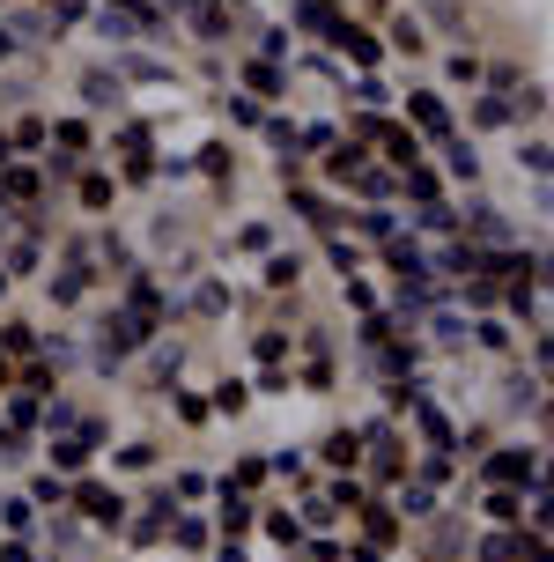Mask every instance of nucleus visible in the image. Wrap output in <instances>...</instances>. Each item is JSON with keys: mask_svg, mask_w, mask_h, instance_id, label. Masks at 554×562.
Returning <instances> with one entry per match:
<instances>
[{"mask_svg": "<svg viewBox=\"0 0 554 562\" xmlns=\"http://www.w3.org/2000/svg\"><path fill=\"white\" fill-rule=\"evenodd\" d=\"M451 82H481V60H473V52H451Z\"/></svg>", "mask_w": 554, "mask_h": 562, "instance_id": "40", "label": "nucleus"}, {"mask_svg": "<svg viewBox=\"0 0 554 562\" xmlns=\"http://www.w3.org/2000/svg\"><path fill=\"white\" fill-rule=\"evenodd\" d=\"M362 533H370V548H399V518H392V503H370V496H362Z\"/></svg>", "mask_w": 554, "mask_h": 562, "instance_id": "6", "label": "nucleus"}, {"mask_svg": "<svg viewBox=\"0 0 554 562\" xmlns=\"http://www.w3.org/2000/svg\"><path fill=\"white\" fill-rule=\"evenodd\" d=\"M45 141H60L67 156H82V148H89V126H82V119H60V126H45Z\"/></svg>", "mask_w": 554, "mask_h": 562, "instance_id": "22", "label": "nucleus"}, {"mask_svg": "<svg viewBox=\"0 0 554 562\" xmlns=\"http://www.w3.org/2000/svg\"><path fill=\"white\" fill-rule=\"evenodd\" d=\"M355 163H370V141H355V134H348V141H333V156H326V178H348Z\"/></svg>", "mask_w": 554, "mask_h": 562, "instance_id": "10", "label": "nucleus"}, {"mask_svg": "<svg viewBox=\"0 0 554 562\" xmlns=\"http://www.w3.org/2000/svg\"><path fill=\"white\" fill-rule=\"evenodd\" d=\"M67 503L89 518V526H104V533H119V526H126V496H119V489H104V481H74Z\"/></svg>", "mask_w": 554, "mask_h": 562, "instance_id": "2", "label": "nucleus"}, {"mask_svg": "<svg viewBox=\"0 0 554 562\" xmlns=\"http://www.w3.org/2000/svg\"><path fill=\"white\" fill-rule=\"evenodd\" d=\"M237 245H244V252H266V245H274V230H266V222H244Z\"/></svg>", "mask_w": 554, "mask_h": 562, "instance_id": "36", "label": "nucleus"}, {"mask_svg": "<svg viewBox=\"0 0 554 562\" xmlns=\"http://www.w3.org/2000/svg\"><path fill=\"white\" fill-rule=\"evenodd\" d=\"M30 503H37V511H60V503H67V481H60V474H37V481H30Z\"/></svg>", "mask_w": 554, "mask_h": 562, "instance_id": "20", "label": "nucleus"}, {"mask_svg": "<svg viewBox=\"0 0 554 562\" xmlns=\"http://www.w3.org/2000/svg\"><path fill=\"white\" fill-rule=\"evenodd\" d=\"M333 23H340L333 0H296V30H333Z\"/></svg>", "mask_w": 554, "mask_h": 562, "instance_id": "13", "label": "nucleus"}, {"mask_svg": "<svg viewBox=\"0 0 554 562\" xmlns=\"http://www.w3.org/2000/svg\"><path fill=\"white\" fill-rule=\"evenodd\" d=\"M355 104L377 111V104H385V82H377V74H362V82H355Z\"/></svg>", "mask_w": 554, "mask_h": 562, "instance_id": "35", "label": "nucleus"}, {"mask_svg": "<svg viewBox=\"0 0 554 562\" xmlns=\"http://www.w3.org/2000/svg\"><path fill=\"white\" fill-rule=\"evenodd\" d=\"M200 311H207V318L229 311V289H222V281H207V289H200Z\"/></svg>", "mask_w": 554, "mask_h": 562, "instance_id": "41", "label": "nucleus"}, {"mask_svg": "<svg viewBox=\"0 0 554 562\" xmlns=\"http://www.w3.org/2000/svg\"><path fill=\"white\" fill-rule=\"evenodd\" d=\"M119 466H126V474H148V466H156V444H126Z\"/></svg>", "mask_w": 554, "mask_h": 562, "instance_id": "32", "label": "nucleus"}, {"mask_svg": "<svg viewBox=\"0 0 554 562\" xmlns=\"http://www.w3.org/2000/svg\"><path fill=\"white\" fill-rule=\"evenodd\" d=\"M266 533H274L281 548H303V518H289V511H266Z\"/></svg>", "mask_w": 554, "mask_h": 562, "instance_id": "25", "label": "nucleus"}, {"mask_svg": "<svg viewBox=\"0 0 554 562\" xmlns=\"http://www.w3.org/2000/svg\"><path fill=\"white\" fill-rule=\"evenodd\" d=\"M74 422H82V407H74V400H52L45 407V429H74Z\"/></svg>", "mask_w": 554, "mask_h": 562, "instance_id": "34", "label": "nucleus"}, {"mask_svg": "<svg viewBox=\"0 0 554 562\" xmlns=\"http://www.w3.org/2000/svg\"><path fill=\"white\" fill-rule=\"evenodd\" d=\"M252 355H259V363H289V333H281V326H266L259 341H252Z\"/></svg>", "mask_w": 554, "mask_h": 562, "instance_id": "23", "label": "nucleus"}, {"mask_svg": "<svg viewBox=\"0 0 554 562\" xmlns=\"http://www.w3.org/2000/svg\"><path fill=\"white\" fill-rule=\"evenodd\" d=\"M451 555H458V518H436V526H429V562H451Z\"/></svg>", "mask_w": 554, "mask_h": 562, "instance_id": "12", "label": "nucleus"}, {"mask_svg": "<svg viewBox=\"0 0 554 562\" xmlns=\"http://www.w3.org/2000/svg\"><path fill=\"white\" fill-rule=\"evenodd\" d=\"M45 452H52V466H60V474H82V466H89V444L67 437V429H60V437H45Z\"/></svg>", "mask_w": 554, "mask_h": 562, "instance_id": "8", "label": "nucleus"}, {"mask_svg": "<svg viewBox=\"0 0 554 562\" xmlns=\"http://www.w3.org/2000/svg\"><path fill=\"white\" fill-rule=\"evenodd\" d=\"M266 481V459H237V474H229V489H259Z\"/></svg>", "mask_w": 554, "mask_h": 562, "instance_id": "33", "label": "nucleus"}, {"mask_svg": "<svg viewBox=\"0 0 554 562\" xmlns=\"http://www.w3.org/2000/svg\"><path fill=\"white\" fill-rule=\"evenodd\" d=\"M429 341H436V348H458V341H473V326H466L458 311H429Z\"/></svg>", "mask_w": 554, "mask_h": 562, "instance_id": "9", "label": "nucleus"}, {"mask_svg": "<svg viewBox=\"0 0 554 562\" xmlns=\"http://www.w3.org/2000/svg\"><path fill=\"white\" fill-rule=\"evenodd\" d=\"M200 171H207V178H222V171H229V148H222V141H207V148H200Z\"/></svg>", "mask_w": 554, "mask_h": 562, "instance_id": "37", "label": "nucleus"}, {"mask_svg": "<svg viewBox=\"0 0 554 562\" xmlns=\"http://www.w3.org/2000/svg\"><path fill=\"white\" fill-rule=\"evenodd\" d=\"M407 119H414V134H436V141L451 134V111H444V97H429V89L407 97Z\"/></svg>", "mask_w": 554, "mask_h": 562, "instance_id": "5", "label": "nucleus"}, {"mask_svg": "<svg viewBox=\"0 0 554 562\" xmlns=\"http://www.w3.org/2000/svg\"><path fill=\"white\" fill-rule=\"evenodd\" d=\"M215 407H222V415H244V407H252V385H244V378H222V385H215Z\"/></svg>", "mask_w": 554, "mask_h": 562, "instance_id": "21", "label": "nucleus"}, {"mask_svg": "<svg viewBox=\"0 0 554 562\" xmlns=\"http://www.w3.org/2000/svg\"><path fill=\"white\" fill-rule=\"evenodd\" d=\"M15 385V363H8V355H0V392H8Z\"/></svg>", "mask_w": 554, "mask_h": 562, "instance_id": "42", "label": "nucleus"}, {"mask_svg": "<svg viewBox=\"0 0 554 562\" xmlns=\"http://www.w3.org/2000/svg\"><path fill=\"white\" fill-rule=\"evenodd\" d=\"M518 163H525V171H532V178H547V141H540V134H532V141H525V156H518Z\"/></svg>", "mask_w": 554, "mask_h": 562, "instance_id": "38", "label": "nucleus"}, {"mask_svg": "<svg viewBox=\"0 0 554 562\" xmlns=\"http://www.w3.org/2000/svg\"><path fill=\"white\" fill-rule=\"evenodd\" d=\"M8 422H15V429L37 422V400H30V392H15V400H8Z\"/></svg>", "mask_w": 554, "mask_h": 562, "instance_id": "39", "label": "nucleus"}, {"mask_svg": "<svg viewBox=\"0 0 554 562\" xmlns=\"http://www.w3.org/2000/svg\"><path fill=\"white\" fill-rule=\"evenodd\" d=\"M30 518H37L30 496H8V503H0V526H8V533H30Z\"/></svg>", "mask_w": 554, "mask_h": 562, "instance_id": "24", "label": "nucleus"}, {"mask_svg": "<svg viewBox=\"0 0 554 562\" xmlns=\"http://www.w3.org/2000/svg\"><path fill=\"white\" fill-rule=\"evenodd\" d=\"M488 518H495V526H518V518H525V496H518V489H488Z\"/></svg>", "mask_w": 554, "mask_h": 562, "instance_id": "15", "label": "nucleus"}, {"mask_svg": "<svg viewBox=\"0 0 554 562\" xmlns=\"http://www.w3.org/2000/svg\"><path fill=\"white\" fill-rule=\"evenodd\" d=\"M488 481H495V489H532V481H540V452H525V444L488 452Z\"/></svg>", "mask_w": 554, "mask_h": 562, "instance_id": "3", "label": "nucleus"}, {"mask_svg": "<svg viewBox=\"0 0 554 562\" xmlns=\"http://www.w3.org/2000/svg\"><path fill=\"white\" fill-rule=\"evenodd\" d=\"M385 267H392V289H399V304H436L444 296V281H436V259L414 245V237H385Z\"/></svg>", "mask_w": 554, "mask_h": 562, "instance_id": "1", "label": "nucleus"}, {"mask_svg": "<svg viewBox=\"0 0 554 562\" xmlns=\"http://www.w3.org/2000/svg\"><path fill=\"white\" fill-rule=\"evenodd\" d=\"M444 171H451V178H466V185L481 178V156H473V141H451V134H444Z\"/></svg>", "mask_w": 554, "mask_h": 562, "instance_id": "11", "label": "nucleus"}, {"mask_svg": "<svg viewBox=\"0 0 554 562\" xmlns=\"http://www.w3.org/2000/svg\"><path fill=\"white\" fill-rule=\"evenodd\" d=\"M0 296H8V274H0Z\"/></svg>", "mask_w": 554, "mask_h": 562, "instance_id": "44", "label": "nucleus"}, {"mask_svg": "<svg viewBox=\"0 0 554 562\" xmlns=\"http://www.w3.org/2000/svg\"><path fill=\"white\" fill-rule=\"evenodd\" d=\"M244 74H252V89H259V97H274V89H281V67H274V60H252Z\"/></svg>", "mask_w": 554, "mask_h": 562, "instance_id": "30", "label": "nucleus"}, {"mask_svg": "<svg viewBox=\"0 0 554 562\" xmlns=\"http://www.w3.org/2000/svg\"><path fill=\"white\" fill-rule=\"evenodd\" d=\"M422 45H429L422 23H414V15H399V23H392V52H422Z\"/></svg>", "mask_w": 554, "mask_h": 562, "instance_id": "26", "label": "nucleus"}, {"mask_svg": "<svg viewBox=\"0 0 554 562\" xmlns=\"http://www.w3.org/2000/svg\"><path fill=\"white\" fill-rule=\"evenodd\" d=\"M111 193H119V185H111L104 171H89V178H82V208H111Z\"/></svg>", "mask_w": 554, "mask_h": 562, "instance_id": "28", "label": "nucleus"}, {"mask_svg": "<svg viewBox=\"0 0 554 562\" xmlns=\"http://www.w3.org/2000/svg\"><path fill=\"white\" fill-rule=\"evenodd\" d=\"M37 348V326L30 318H8V326H0V355H30Z\"/></svg>", "mask_w": 554, "mask_h": 562, "instance_id": "17", "label": "nucleus"}, {"mask_svg": "<svg viewBox=\"0 0 554 562\" xmlns=\"http://www.w3.org/2000/svg\"><path fill=\"white\" fill-rule=\"evenodd\" d=\"M473 341H481L488 355H503V348H510V326H503V318H481V326H473Z\"/></svg>", "mask_w": 554, "mask_h": 562, "instance_id": "29", "label": "nucleus"}, {"mask_svg": "<svg viewBox=\"0 0 554 562\" xmlns=\"http://www.w3.org/2000/svg\"><path fill=\"white\" fill-rule=\"evenodd\" d=\"M0 208H37V171L0 163Z\"/></svg>", "mask_w": 554, "mask_h": 562, "instance_id": "4", "label": "nucleus"}, {"mask_svg": "<svg viewBox=\"0 0 554 562\" xmlns=\"http://www.w3.org/2000/svg\"><path fill=\"white\" fill-rule=\"evenodd\" d=\"M296 281H303V259H296V252H274V259H266V289H296Z\"/></svg>", "mask_w": 554, "mask_h": 562, "instance_id": "14", "label": "nucleus"}, {"mask_svg": "<svg viewBox=\"0 0 554 562\" xmlns=\"http://www.w3.org/2000/svg\"><path fill=\"white\" fill-rule=\"evenodd\" d=\"M244 526H252V503H244V489H222V533L237 540Z\"/></svg>", "mask_w": 554, "mask_h": 562, "instance_id": "16", "label": "nucleus"}, {"mask_svg": "<svg viewBox=\"0 0 554 562\" xmlns=\"http://www.w3.org/2000/svg\"><path fill=\"white\" fill-rule=\"evenodd\" d=\"M170 540L178 548H207V518H170Z\"/></svg>", "mask_w": 554, "mask_h": 562, "instance_id": "27", "label": "nucleus"}, {"mask_svg": "<svg viewBox=\"0 0 554 562\" xmlns=\"http://www.w3.org/2000/svg\"><path fill=\"white\" fill-rule=\"evenodd\" d=\"M8 45H15V37H8V30H0V60H8Z\"/></svg>", "mask_w": 554, "mask_h": 562, "instance_id": "43", "label": "nucleus"}, {"mask_svg": "<svg viewBox=\"0 0 554 562\" xmlns=\"http://www.w3.org/2000/svg\"><path fill=\"white\" fill-rule=\"evenodd\" d=\"M8 148H45V119H15V134H8Z\"/></svg>", "mask_w": 554, "mask_h": 562, "instance_id": "31", "label": "nucleus"}, {"mask_svg": "<svg viewBox=\"0 0 554 562\" xmlns=\"http://www.w3.org/2000/svg\"><path fill=\"white\" fill-rule=\"evenodd\" d=\"M362 459V437H355V429H333V437H326V466H355Z\"/></svg>", "mask_w": 554, "mask_h": 562, "instance_id": "19", "label": "nucleus"}, {"mask_svg": "<svg viewBox=\"0 0 554 562\" xmlns=\"http://www.w3.org/2000/svg\"><path fill=\"white\" fill-rule=\"evenodd\" d=\"M348 185H355V193H370V200H392V193H399V171H377V163H355V171H348Z\"/></svg>", "mask_w": 554, "mask_h": 562, "instance_id": "7", "label": "nucleus"}, {"mask_svg": "<svg viewBox=\"0 0 554 562\" xmlns=\"http://www.w3.org/2000/svg\"><path fill=\"white\" fill-rule=\"evenodd\" d=\"M429 503H436V481H422V474L399 489V511H407V518H429Z\"/></svg>", "mask_w": 554, "mask_h": 562, "instance_id": "18", "label": "nucleus"}]
</instances>
